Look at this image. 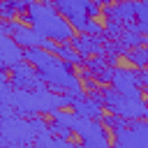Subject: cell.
I'll return each instance as SVG.
<instances>
[{
  "label": "cell",
  "mask_w": 148,
  "mask_h": 148,
  "mask_svg": "<svg viewBox=\"0 0 148 148\" xmlns=\"http://www.w3.org/2000/svg\"><path fill=\"white\" fill-rule=\"evenodd\" d=\"M51 123L37 116H18L16 111L0 113V146L2 148H18V146H32L37 134L49 132Z\"/></svg>",
  "instance_id": "1"
},
{
  "label": "cell",
  "mask_w": 148,
  "mask_h": 148,
  "mask_svg": "<svg viewBox=\"0 0 148 148\" xmlns=\"http://www.w3.org/2000/svg\"><path fill=\"white\" fill-rule=\"evenodd\" d=\"M25 21L37 30L42 32L44 37L62 44V42H72L74 37V25L56 9V0H39V2H32L28 7V14H25Z\"/></svg>",
  "instance_id": "2"
},
{
  "label": "cell",
  "mask_w": 148,
  "mask_h": 148,
  "mask_svg": "<svg viewBox=\"0 0 148 148\" xmlns=\"http://www.w3.org/2000/svg\"><path fill=\"white\" fill-rule=\"evenodd\" d=\"M102 99L104 109L127 118V120H139V118H148V104L143 102L141 95H125L120 90H116L113 86L104 83L97 92H92Z\"/></svg>",
  "instance_id": "3"
},
{
  "label": "cell",
  "mask_w": 148,
  "mask_h": 148,
  "mask_svg": "<svg viewBox=\"0 0 148 148\" xmlns=\"http://www.w3.org/2000/svg\"><path fill=\"white\" fill-rule=\"evenodd\" d=\"M39 74H42V81L56 90V92H65L69 88H76L81 86V79L74 74V65H69L67 60H62L60 56H53L46 65L37 67Z\"/></svg>",
  "instance_id": "4"
},
{
  "label": "cell",
  "mask_w": 148,
  "mask_h": 148,
  "mask_svg": "<svg viewBox=\"0 0 148 148\" xmlns=\"http://www.w3.org/2000/svg\"><path fill=\"white\" fill-rule=\"evenodd\" d=\"M74 134L79 136L81 146H86V148H106L111 143L109 127L102 120H95V118L76 116V120H74Z\"/></svg>",
  "instance_id": "5"
},
{
  "label": "cell",
  "mask_w": 148,
  "mask_h": 148,
  "mask_svg": "<svg viewBox=\"0 0 148 148\" xmlns=\"http://www.w3.org/2000/svg\"><path fill=\"white\" fill-rule=\"evenodd\" d=\"M113 146H118V148H148V118L130 120L127 127L116 130Z\"/></svg>",
  "instance_id": "6"
},
{
  "label": "cell",
  "mask_w": 148,
  "mask_h": 148,
  "mask_svg": "<svg viewBox=\"0 0 148 148\" xmlns=\"http://www.w3.org/2000/svg\"><path fill=\"white\" fill-rule=\"evenodd\" d=\"M0 35H12V39L16 44H21L23 49L42 46V42H44V35L37 32L30 23H21V21H14V18H2Z\"/></svg>",
  "instance_id": "7"
},
{
  "label": "cell",
  "mask_w": 148,
  "mask_h": 148,
  "mask_svg": "<svg viewBox=\"0 0 148 148\" xmlns=\"http://www.w3.org/2000/svg\"><path fill=\"white\" fill-rule=\"evenodd\" d=\"M90 0H56V9L74 25V30L86 32L88 23H90V12H88Z\"/></svg>",
  "instance_id": "8"
},
{
  "label": "cell",
  "mask_w": 148,
  "mask_h": 148,
  "mask_svg": "<svg viewBox=\"0 0 148 148\" xmlns=\"http://www.w3.org/2000/svg\"><path fill=\"white\" fill-rule=\"evenodd\" d=\"M111 86L125 95H141L143 88V79H141V69L136 67H116Z\"/></svg>",
  "instance_id": "9"
},
{
  "label": "cell",
  "mask_w": 148,
  "mask_h": 148,
  "mask_svg": "<svg viewBox=\"0 0 148 148\" xmlns=\"http://www.w3.org/2000/svg\"><path fill=\"white\" fill-rule=\"evenodd\" d=\"M9 81L16 86V88H39V86H46L42 81V74L39 69L28 62V60H21L18 65H14L9 69Z\"/></svg>",
  "instance_id": "10"
},
{
  "label": "cell",
  "mask_w": 148,
  "mask_h": 148,
  "mask_svg": "<svg viewBox=\"0 0 148 148\" xmlns=\"http://www.w3.org/2000/svg\"><path fill=\"white\" fill-rule=\"evenodd\" d=\"M102 14L111 21H120L125 28H130L136 21V0H116L111 5H104Z\"/></svg>",
  "instance_id": "11"
},
{
  "label": "cell",
  "mask_w": 148,
  "mask_h": 148,
  "mask_svg": "<svg viewBox=\"0 0 148 148\" xmlns=\"http://www.w3.org/2000/svg\"><path fill=\"white\" fill-rule=\"evenodd\" d=\"M25 60V49L12 39V35H0V69L9 72L14 65Z\"/></svg>",
  "instance_id": "12"
},
{
  "label": "cell",
  "mask_w": 148,
  "mask_h": 148,
  "mask_svg": "<svg viewBox=\"0 0 148 148\" xmlns=\"http://www.w3.org/2000/svg\"><path fill=\"white\" fill-rule=\"evenodd\" d=\"M72 111L76 116H83V118H95V120H102L104 116V104L97 95H83L79 97L74 104H72Z\"/></svg>",
  "instance_id": "13"
},
{
  "label": "cell",
  "mask_w": 148,
  "mask_h": 148,
  "mask_svg": "<svg viewBox=\"0 0 148 148\" xmlns=\"http://www.w3.org/2000/svg\"><path fill=\"white\" fill-rule=\"evenodd\" d=\"M104 39L106 35H79V37H72V46L76 51H81L83 56H97V53H104Z\"/></svg>",
  "instance_id": "14"
},
{
  "label": "cell",
  "mask_w": 148,
  "mask_h": 148,
  "mask_svg": "<svg viewBox=\"0 0 148 148\" xmlns=\"http://www.w3.org/2000/svg\"><path fill=\"white\" fill-rule=\"evenodd\" d=\"M74 120H76V113L74 111H62L58 109L53 116H51V132L69 139L74 134Z\"/></svg>",
  "instance_id": "15"
},
{
  "label": "cell",
  "mask_w": 148,
  "mask_h": 148,
  "mask_svg": "<svg viewBox=\"0 0 148 148\" xmlns=\"http://www.w3.org/2000/svg\"><path fill=\"white\" fill-rule=\"evenodd\" d=\"M28 2L25 0H0V18H16L28 14Z\"/></svg>",
  "instance_id": "16"
},
{
  "label": "cell",
  "mask_w": 148,
  "mask_h": 148,
  "mask_svg": "<svg viewBox=\"0 0 148 148\" xmlns=\"http://www.w3.org/2000/svg\"><path fill=\"white\" fill-rule=\"evenodd\" d=\"M56 56H60L62 60H67L69 65H74V67H81V65H86V58H83V53L81 51H76L74 46H72V42H62V44H58V51H56Z\"/></svg>",
  "instance_id": "17"
},
{
  "label": "cell",
  "mask_w": 148,
  "mask_h": 148,
  "mask_svg": "<svg viewBox=\"0 0 148 148\" xmlns=\"http://www.w3.org/2000/svg\"><path fill=\"white\" fill-rule=\"evenodd\" d=\"M130 28L141 32V35H148V0H139L136 2V21Z\"/></svg>",
  "instance_id": "18"
},
{
  "label": "cell",
  "mask_w": 148,
  "mask_h": 148,
  "mask_svg": "<svg viewBox=\"0 0 148 148\" xmlns=\"http://www.w3.org/2000/svg\"><path fill=\"white\" fill-rule=\"evenodd\" d=\"M125 58L130 60L132 67L143 69V67H148V46H146V44H143V46H134V49H130V51L125 53Z\"/></svg>",
  "instance_id": "19"
},
{
  "label": "cell",
  "mask_w": 148,
  "mask_h": 148,
  "mask_svg": "<svg viewBox=\"0 0 148 148\" xmlns=\"http://www.w3.org/2000/svg\"><path fill=\"white\" fill-rule=\"evenodd\" d=\"M102 123H104L111 132H116V130H120V127H127V125H130V120H127V118H123V116H118V113H113V111H111V113H104V116H102Z\"/></svg>",
  "instance_id": "20"
},
{
  "label": "cell",
  "mask_w": 148,
  "mask_h": 148,
  "mask_svg": "<svg viewBox=\"0 0 148 148\" xmlns=\"http://www.w3.org/2000/svg\"><path fill=\"white\" fill-rule=\"evenodd\" d=\"M86 32H90V35H106V32H104V25H99L95 18H90V23H88Z\"/></svg>",
  "instance_id": "21"
},
{
  "label": "cell",
  "mask_w": 148,
  "mask_h": 148,
  "mask_svg": "<svg viewBox=\"0 0 148 148\" xmlns=\"http://www.w3.org/2000/svg\"><path fill=\"white\" fill-rule=\"evenodd\" d=\"M88 12H90V16L95 18L97 14H102V7H99V2L97 0H90V5H88Z\"/></svg>",
  "instance_id": "22"
},
{
  "label": "cell",
  "mask_w": 148,
  "mask_h": 148,
  "mask_svg": "<svg viewBox=\"0 0 148 148\" xmlns=\"http://www.w3.org/2000/svg\"><path fill=\"white\" fill-rule=\"evenodd\" d=\"M141 79H143V86L148 88V67H143V69H141Z\"/></svg>",
  "instance_id": "23"
},
{
  "label": "cell",
  "mask_w": 148,
  "mask_h": 148,
  "mask_svg": "<svg viewBox=\"0 0 148 148\" xmlns=\"http://www.w3.org/2000/svg\"><path fill=\"white\" fill-rule=\"evenodd\" d=\"M97 2H104V5H111V0H97ZM116 2V0H113Z\"/></svg>",
  "instance_id": "24"
},
{
  "label": "cell",
  "mask_w": 148,
  "mask_h": 148,
  "mask_svg": "<svg viewBox=\"0 0 148 148\" xmlns=\"http://www.w3.org/2000/svg\"><path fill=\"white\" fill-rule=\"evenodd\" d=\"M25 2H28V5H32V2H35V0H25Z\"/></svg>",
  "instance_id": "25"
},
{
  "label": "cell",
  "mask_w": 148,
  "mask_h": 148,
  "mask_svg": "<svg viewBox=\"0 0 148 148\" xmlns=\"http://www.w3.org/2000/svg\"><path fill=\"white\" fill-rule=\"evenodd\" d=\"M146 104H148V99H146Z\"/></svg>",
  "instance_id": "26"
}]
</instances>
